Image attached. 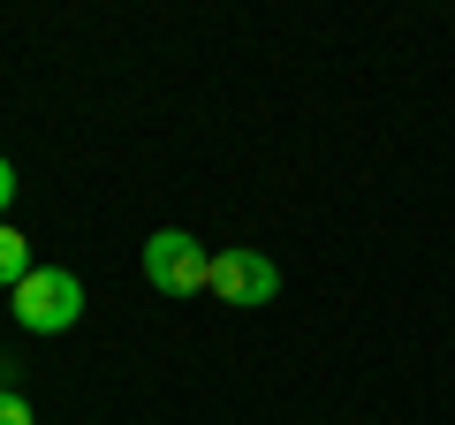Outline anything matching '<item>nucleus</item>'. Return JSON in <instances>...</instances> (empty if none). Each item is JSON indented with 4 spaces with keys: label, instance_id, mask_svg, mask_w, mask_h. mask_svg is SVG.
<instances>
[{
    "label": "nucleus",
    "instance_id": "obj_1",
    "mask_svg": "<svg viewBox=\"0 0 455 425\" xmlns=\"http://www.w3.org/2000/svg\"><path fill=\"white\" fill-rule=\"evenodd\" d=\"M84 319V281L68 266H31L16 281V327L23 334H68Z\"/></svg>",
    "mask_w": 455,
    "mask_h": 425
},
{
    "label": "nucleus",
    "instance_id": "obj_2",
    "mask_svg": "<svg viewBox=\"0 0 455 425\" xmlns=\"http://www.w3.org/2000/svg\"><path fill=\"white\" fill-rule=\"evenodd\" d=\"M145 281H152L160 296H197V289L212 281V251L197 244L190 229H160V236L145 244Z\"/></svg>",
    "mask_w": 455,
    "mask_h": 425
},
{
    "label": "nucleus",
    "instance_id": "obj_3",
    "mask_svg": "<svg viewBox=\"0 0 455 425\" xmlns=\"http://www.w3.org/2000/svg\"><path fill=\"white\" fill-rule=\"evenodd\" d=\"M220 304H235V311H251V304H274L281 296V266L266 259V251H251V244H228V251H212V281H205Z\"/></svg>",
    "mask_w": 455,
    "mask_h": 425
},
{
    "label": "nucleus",
    "instance_id": "obj_4",
    "mask_svg": "<svg viewBox=\"0 0 455 425\" xmlns=\"http://www.w3.org/2000/svg\"><path fill=\"white\" fill-rule=\"evenodd\" d=\"M23 274H31V236L0 221V289H16Z\"/></svg>",
    "mask_w": 455,
    "mask_h": 425
},
{
    "label": "nucleus",
    "instance_id": "obj_5",
    "mask_svg": "<svg viewBox=\"0 0 455 425\" xmlns=\"http://www.w3.org/2000/svg\"><path fill=\"white\" fill-rule=\"evenodd\" d=\"M0 425H38V418H31V403H23V395L0 388Z\"/></svg>",
    "mask_w": 455,
    "mask_h": 425
},
{
    "label": "nucleus",
    "instance_id": "obj_6",
    "mask_svg": "<svg viewBox=\"0 0 455 425\" xmlns=\"http://www.w3.org/2000/svg\"><path fill=\"white\" fill-rule=\"evenodd\" d=\"M8 205H16V167L0 160V212H8Z\"/></svg>",
    "mask_w": 455,
    "mask_h": 425
}]
</instances>
